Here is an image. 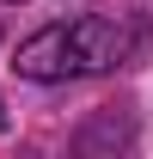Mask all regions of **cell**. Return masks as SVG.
<instances>
[{
    "label": "cell",
    "instance_id": "1",
    "mask_svg": "<svg viewBox=\"0 0 153 159\" xmlns=\"http://www.w3.org/2000/svg\"><path fill=\"white\" fill-rule=\"evenodd\" d=\"M141 31L123 19H67V25H43L37 37L19 43V74L25 80H86V74H110L135 55Z\"/></svg>",
    "mask_w": 153,
    "mask_h": 159
}]
</instances>
